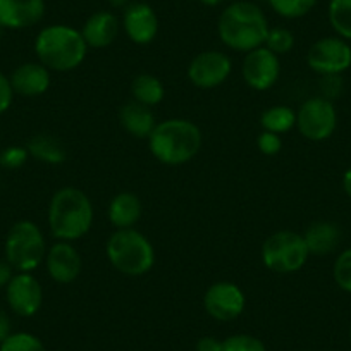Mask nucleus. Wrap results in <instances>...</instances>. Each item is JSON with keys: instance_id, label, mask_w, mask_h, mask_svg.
<instances>
[{"instance_id": "nucleus-23", "label": "nucleus", "mask_w": 351, "mask_h": 351, "mask_svg": "<svg viewBox=\"0 0 351 351\" xmlns=\"http://www.w3.org/2000/svg\"><path fill=\"white\" fill-rule=\"evenodd\" d=\"M131 95H133L134 102L152 109L164 100L165 88L157 76L143 73L138 74L131 83Z\"/></svg>"}, {"instance_id": "nucleus-25", "label": "nucleus", "mask_w": 351, "mask_h": 351, "mask_svg": "<svg viewBox=\"0 0 351 351\" xmlns=\"http://www.w3.org/2000/svg\"><path fill=\"white\" fill-rule=\"evenodd\" d=\"M329 23L337 36L351 40V0H330Z\"/></svg>"}, {"instance_id": "nucleus-36", "label": "nucleus", "mask_w": 351, "mask_h": 351, "mask_svg": "<svg viewBox=\"0 0 351 351\" xmlns=\"http://www.w3.org/2000/svg\"><path fill=\"white\" fill-rule=\"evenodd\" d=\"M11 319H9L8 313L0 308V343H4L9 336H11Z\"/></svg>"}, {"instance_id": "nucleus-16", "label": "nucleus", "mask_w": 351, "mask_h": 351, "mask_svg": "<svg viewBox=\"0 0 351 351\" xmlns=\"http://www.w3.org/2000/svg\"><path fill=\"white\" fill-rule=\"evenodd\" d=\"M45 16L43 0H0V26L25 29L38 25Z\"/></svg>"}, {"instance_id": "nucleus-29", "label": "nucleus", "mask_w": 351, "mask_h": 351, "mask_svg": "<svg viewBox=\"0 0 351 351\" xmlns=\"http://www.w3.org/2000/svg\"><path fill=\"white\" fill-rule=\"evenodd\" d=\"M332 278L339 289L351 293V248L343 250L334 260Z\"/></svg>"}, {"instance_id": "nucleus-3", "label": "nucleus", "mask_w": 351, "mask_h": 351, "mask_svg": "<svg viewBox=\"0 0 351 351\" xmlns=\"http://www.w3.org/2000/svg\"><path fill=\"white\" fill-rule=\"evenodd\" d=\"M204 136L200 128L188 119H165L157 123L148 136L152 155L164 165H183L197 157Z\"/></svg>"}, {"instance_id": "nucleus-9", "label": "nucleus", "mask_w": 351, "mask_h": 351, "mask_svg": "<svg viewBox=\"0 0 351 351\" xmlns=\"http://www.w3.org/2000/svg\"><path fill=\"white\" fill-rule=\"evenodd\" d=\"M306 64L320 76H341L351 67V45L341 36H324L310 47Z\"/></svg>"}, {"instance_id": "nucleus-33", "label": "nucleus", "mask_w": 351, "mask_h": 351, "mask_svg": "<svg viewBox=\"0 0 351 351\" xmlns=\"http://www.w3.org/2000/svg\"><path fill=\"white\" fill-rule=\"evenodd\" d=\"M14 100V90H12L11 80L5 74L0 73V114L9 110Z\"/></svg>"}, {"instance_id": "nucleus-7", "label": "nucleus", "mask_w": 351, "mask_h": 351, "mask_svg": "<svg viewBox=\"0 0 351 351\" xmlns=\"http://www.w3.org/2000/svg\"><path fill=\"white\" fill-rule=\"evenodd\" d=\"M310 252L303 234L289 229L274 232L262 245L263 265L276 274H295L302 271Z\"/></svg>"}, {"instance_id": "nucleus-34", "label": "nucleus", "mask_w": 351, "mask_h": 351, "mask_svg": "<svg viewBox=\"0 0 351 351\" xmlns=\"http://www.w3.org/2000/svg\"><path fill=\"white\" fill-rule=\"evenodd\" d=\"M320 90L324 93V99L330 100L332 102L334 97H337L343 90V81H341V76H322V81H320Z\"/></svg>"}, {"instance_id": "nucleus-20", "label": "nucleus", "mask_w": 351, "mask_h": 351, "mask_svg": "<svg viewBox=\"0 0 351 351\" xmlns=\"http://www.w3.org/2000/svg\"><path fill=\"white\" fill-rule=\"evenodd\" d=\"M119 123L126 133H130L134 138H140V140H145V138L148 140L152 131L157 126L155 116L150 107L141 106V104L134 102V100H131V102L124 104L121 107Z\"/></svg>"}, {"instance_id": "nucleus-15", "label": "nucleus", "mask_w": 351, "mask_h": 351, "mask_svg": "<svg viewBox=\"0 0 351 351\" xmlns=\"http://www.w3.org/2000/svg\"><path fill=\"white\" fill-rule=\"evenodd\" d=\"M123 28L128 38L136 45H148L158 33V18L145 2H133L124 9Z\"/></svg>"}, {"instance_id": "nucleus-14", "label": "nucleus", "mask_w": 351, "mask_h": 351, "mask_svg": "<svg viewBox=\"0 0 351 351\" xmlns=\"http://www.w3.org/2000/svg\"><path fill=\"white\" fill-rule=\"evenodd\" d=\"M45 267L50 278L59 285H71L80 276L83 262L81 253L71 241H57L47 250Z\"/></svg>"}, {"instance_id": "nucleus-40", "label": "nucleus", "mask_w": 351, "mask_h": 351, "mask_svg": "<svg viewBox=\"0 0 351 351\" xmlns=\"http://www.w3.org/2000/svg\"><path fill=\"white\" fill-rule=\"evenodd\" d=\"M200 4L207 5V8H217V5H221L224 0H198Z\"/></svg>"}, {"instance_id": "nucleus-4", "label": "nucleus", "mask_w": 351, "mask_h": 351, "mask_svg": "<svg viewBox=\"0 0 351 351\" xmlns=\"http://www.w3.org/2000/svg\"><path fill=\"white\" fill-rule=\"evenodd\" d=\"M35 53L47 69L69 73L83 64L88 45L80 29L67 25H52L36 36Z\"/></svg>"}, {"instance_id": "nucleus-31", "label": "nucleus", "mask_w": 351, "mask_h": 351, "mask_svg": "<svg viewBox=\"0 0 351 351\" xmlns=\"http://www.w3.org/2000/svg\"><path fill=\"white\" fill-rule=\"evenodd\" d=\"M28 157V148L8 147L0 152V165L4 169H19L26 164Z\"/></svg>"}, {"instance_id": "nucleus-37", "label": "nucleus", "mask_w": 351, "mask_h": 351, "mask_svg": "<svg viewBox=\"0 0 351 351\" xmlns=\"http://www.w3.org/2000/svg\"><path fill=\"white\" fill-rule=\"evenodd\" d=\"M12 271H14V269L11 267V265H9V262L8 260H0V289L2 288H5V286L9 285V281H11L12 279Z\"/></svg>"}, {"instance_id": "nucleus-35", "label": "nucleus", "mask_w": 351, "mask_h": 351, "mask_svg": "<svg viewBox=\"0 0 351 351\" xmlns=\"http://www.w3.org/2000/svg\"><path fill=\"white\" fill-rule=\"evenodd\" d=\"M222 341H219L214 336H204L198 339L197 351H221Z\"/></svg>"}, {"instance_id": "nucleus-32", "label": "nucleus", "mask_w": 351, "mask_h": 351, "mask_svg": "<svg viewBox=\"0 0 351 351\" xmlns=\"http://www.w3.org/2000/svg\"><path fill=\"white\" fill-rule=\"evenodd\" d=\"M256 147L262 152L263 155L272 157V155H278L282 148V138L281 134L269 133V131H262L256 138Z\"/></svg>"}, {"instance_id": "nucleus-22", "label": "nucleus", "mask_w": 351, "mask_h": 351, "mask_svg": "<svg viewBox=\"0 0 351 351\" xmlns=\"http://www.w3.org/2000/svg\"><path fill=\"white\" fill-rule=\"evenodd\" d=\"M26 148H28V154L33 158L43 162V164L59 165L67 158V152L64 143L59 138L52 136V134H35L28 141Z\"/></svg>"}, {"instance_id": "nucleus-13", "label": "nucleus", "mask_w": 351, "mask_h": 351, "mask_svg": "<svg viewBox=\"0 0 351 351\" xmlns=\"http://www.w3.org/2000/svg\"><path fill=\"white\" fill-rule=\"evenodd\" d=\"M8 305L16 315L33 317L43 303V289L32 272H18L5 286Z\"/></svg>"}, {"instance_id": "nucleus-19", "label": "nucleus", "mask_w": 351, "mask_h": 351, "mask_svg": "<svg viewBox=\"0 0 351 351\" xmlns=\"http://www.w3.org/2000/svg\"><path fill=\"white\" fill-rule=\"evenodd\" d=\"M306 246H308L310 255L324 256L332 253L339 246L343 232L337 224L330 221H317L306 228L305 234Z\"/></svg>"}, {"instance_id": "nucleus-30", "label": "nucleus", "mask_w": 351, "mask_h": 351, "mask_svg": "<svg viewBox=\"0 0 351 351\" xmlns=\"http://www.w3.org/2000/svg\"><path fill=\"white\" fill-rule=\"evenodd\" d=\"M221 351H267L265 344L250 334H234L222 341Z\"/></svg>"}, {"instance_id": "nucleus-41", "label": "nucleus", "mask_w": 351, "mask_h": 351, "mask_svg": "<svg viewBox=\"0 0 351 351\" xmlns=\"http://www.w3.org/2000/svg\"><path fill=\"white\" fill-rule=\"evenodd\" d=\"M350 339H351V327H350Z\"/></svg>"}, {"instance_id": "nucleus-39", "label": "nucleus", "mask_w": 351, "mask_h": 351, "mask_svg": "<svg viewBox=\"0 0 351 351\" xmlns=\"http://www.w3.org/2000/svg\"><path fill=\"white\" fill-rule=\"evenodd\" d=\"M110 4V8L114 9H126L130 5V0H107Z\"/></svg>"}, {"instance_id": "nucleus-12", "label": "nucleus", "mask_w": 351, "mask_h": 351, "mask_svg": "<svg viewBox=\"0 0 351 351\" xmlns=\"http://www.w3.org/2000/svg\"><path fill=\"white\" fill-rule=\"evenodd\" d=\"M232 71V60L228 53L207 50L195 57L188 66V80L202 90H212L224 83Z\"/></svg>"}, {"instance_id": "nucleus-6", "label": "nucleus", "mask_w": 351, "mask_h": 351, "mask_svg": "<svg viewBox=\"0 0 351 351\" xmlns=\"http://www.w3.org/2000/svg\"><path fill=\"white\" fill-rule=\"evenodd\" d=\"M5 260L14 271L33 272L45 262L47 245L43 232L32 221H19L9 229L4 245Z\"/></svg>"}, {"instance_id": "nucleus-28", "label": "nucleus", "mask_w": 351, "mask_h": 351, "mask_svg": "<svg viewBox=\"0 0 351 351\" xmlns=\"http://www.w3.org/2000/svg\"><path fill=\"white\" fill-rule=\"evenodd\" d=\"M0 351H47L42 341L29 332L11 334L4 343H0Z\"/></svg>"}, {"instance_id": "nucleus-11", "label": "nucleus", "mask_w": 351, "mask_h": 351, "mask_svg": "<svg viewBox=\"0 0 351 351\" xmlns=\"http://www.w3.org/2000/svg\"><path fill=\"white\" fill-rule=\"evenodd\" d=\"M241 74L245 83L255 92H265L274 86L281 74L279 56L267 49L258 47L245 56L241 64Z\"/></svg>"}, {"instance_id": "nucleus-26", "label": "nucleus", "mask_w": 351, "mask_h": 351, "mask_svg": "<svg viewBox=\"0 0 351 351\" xmlns=\"http://www.w3.org/2000/svg\"><path fill=\"white\" fill-rule=\"evenodd\" d=\"M272 11L286 19H298L315 8L317 0H269Z\"/></svg>"}, {"instance_id": "nucleus-21", "label": "nucleus", "mask_w": 351, "mask_h": 351, "mask_svg": "<svg viewBox=\"0 0 351 351\" xmlns=\"http://www.w3.org/2000/svg\"><path fill=\"white\" fill-rule=\"evenodd\" d=\"M141 202L140 198L130 191L117 193L109 204V221L116 229L134 228L141 217Z\"/></svg>"}, {"instance_id": "nucleus-38", "label": "nucleus", "mask_w": 351, "mask_h": 351, "mask_svg": "<svg viewBox=\"0 0 351 351\" xmlns=\"http://www.w3.org/2000/svg\"><path fill=\"white\" fill-rule=\"evenodd\" d=\"M343 190H344V193L351 198V167L348 169L343 176Z\"/></svg>"}, {"instance_id": "nucleus-1", "label": "nucleus", "mask_w": 351, "mask_h": 351, "mask_svg": "<svg viewBox=\"0 0 351 351\" xmlns=\"http://www.w3.org/2000/svg\"><path fill=\"white\" fill-rule=\"evenodd\" d=\"M269 29L271 26L262 9L245 0L229 4L217 23L221 42L234 52L245 53L263 47Z\"/></svg>"}, {"instance_id": "nucleus-10", "label": "nucleus", "mask_w": 351, "mask_h": 351, "mask_svg": "<svg viewBox=\"0 0 351 351\" xmlns=\"http://www.w3.org/2000/svg\"><path fill=\"white\" fill-rule=\"evenodd\" d=\"M245 293L231 281L214 282L204 295L205 312L219 322H231L238 319L245 310Z\"/></svg>"}, {"instance_id": "nucleus-17", "label": "nucleus", "mask_w": 351, "mask_h": 351, "mask_svg": "<svg viewBox=\"0 0 351 351\" xmlns=\"http://www.w3.org/2000/svg\"><path fill=\"white\" fill-rule=\"evenodd\" d=\"M14 93L21 97H40L50 88V69H47L42 62H26L16 67L12 76L9 77Z\"/></svg>"}, {"instance_id": "nucleus-2", "label": "nucleus", "mask_w": 351, "mask_h": 351, "mask_svg": "<svg viewBox=\"0 0 351 351\" xmlns=\"http://www.w3.org/2000/svg\"><path fill=\"white\" fill-rule=\"evenodd\" d=\"M50 234L57 241H76L93 226V204L80 188L64 186L52 195L49 204Z\"/></svg>"}, {"instance_id": "nucleus-18", "label": "nucleus", "mask_w": 351, "mask_h": 351, "mask_svg": "<svg viewBox=\"0 0 351 351\" xmlns=\"http://www.w3.org/2000/svg\"><path fill=\"white\" fill-rule=\"evenodd\" d=\"M121 29V23L116 14L109 11H99L84 21L81 35L88 49H106L112 45Z\"/></svg>"}, {"instance_id": "nucleus-24", "label": "nucleus", "mask_w": 351, "mask_h": 351, "mask_svg": "<svg viewBox=\"0 0 351 351\" xmlns=\"http://www.w3.org/2000/svg\"><path fill=\"white\" fill-rule=\"evenodd\" d=\"M260 126L263 131L276 134H285L296 126V110L288 106H274L263 110L260 117Z\"/></svg>"}, {"instance_id": "nucleus-8", "label": "nucleus", "mask_w": 351, "mask_h": 351, "mask_svg": "<svg viewBox=\"0 0 351 351\" xmlns=\"http://www.w3.org/2000/svg\"><path fill=\"white\" fill-rule=\"evenodd\" d=\"M296 128L306 140H327L332 136L337 128L336 107L324 97H312L305 100L296 110Z\"/></svg>"}, {"instance_id": "nucleus-5", "label": "nucleus", "mask_w": 351, "mask_h": 351, "mask_svg": "<svg viewBox=\"0 0 351 351\" xmlns=\"http://www.w3.org/2000/svg\"><path fill=\"white\" fill-rule=\"evenodd\" d=\"M110 265L130 278L148 274L155 263V250L150 239L134 228L116 229L106 246Z\"/></svg>"}, {"instance_id": "nucleus-27", "label": "nucleus", "mask_w": 351, "mask_h": 351, "mask_svg": "<svg viewBox=\"0 0 351 351\" xmlns=\"http://www.w3.org/2000/svg\"><path fill=\"white\" fill-rule=\"evenodd\" d=\"M263 47H267L276 56H285V53L291 52L293 47H295V35L288 28H281V26L271 28Z\"/></svg>"}]
</instances>
